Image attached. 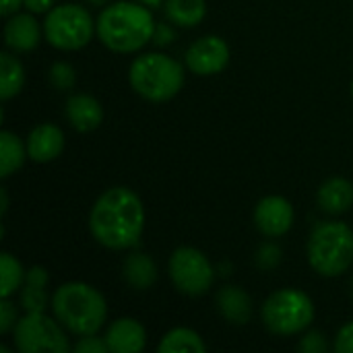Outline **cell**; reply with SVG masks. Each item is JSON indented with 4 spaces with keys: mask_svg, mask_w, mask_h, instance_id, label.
<instances>
[{
    "mask_svg": "<svg viewBox=\"0 0 353 353\" xmlns=\"http://www.w3.org/2000/svg\"><path fill=\"white\" fill-rule=\"evenodd\" d=\"M89 232L97 244L110 250H128L145 232V205L128 186L103 190L91 207Z\"/></svg>",
    "mask_w": 353,
    "mask_h": 353,
    "instance_id": "cell-1",
    "label": "cell"
},
{
    "mask_svg": "<svg viewBox=\"0 0 353 353\" xmlns=\"http://www.w3.org/2000/svg\"><path fill=\"white\" fill-rule=\"evenodd\" d=\"M99 41L118 54H132L153 41L155 19L149 6L141 2L120 0L105 4L95 19Z\"/></svg>",
    "mask_w": 353,
    "mask_h": 353,
    "instance_id": "cell-2",
    "label": "cell"
},
{
    "mask_svg": "<svg viewBox=\"0 0 353 353\" xmlns=\"http://www.w3.org/2000/svg\"><path fill=\"white\" fill-rule=\"evenodd\" d=\"M50 308L58 323L77 337L99 333L108 319L103 294L83 281H68L56 288Z\"/></svg>",
    "mask_w": 353,
    "mask_h": 353,
    "instance_id": "cell-3",
    "label": "cell"
},
{
    "mask_svg": "<svg viewBox=\"0 0 353 353\" xmlns=\"http://www.w3.org/2000/svg\"><path fill=\"white\" fill-rule=\"evenodd\" d=\"M128 83L143 99L163 103L180 93L184 85V68L178 60L161 52L141 54L128 68Z\"/></svg>",
    "mask_w": 353,
    "mask_h": 353,
    "instance_id": "cell-4",
    "label": "cell"
},
{
    "mask_svg": "<svg viewBox=\"0 0 353 353\" xmlns=\"http://www.w3.org/2000/svg\"><path fill=\"white\" fill-rule=\"evenodd\" d=\"M306 254L319 275H343L353 263V230L343 221H321L308 238Z\"/></svg>",
    "mask_w": 353,
    "mask_h": 353,
    "instance_id": "cell-5",
    "label": "cell"
},
{
    "mask_svg": "<svg viewBox=\"0 0 353 353\" xmlns=\"http://www.w3.org/2000/svg\"><path fill=\"white\" fill-rule=\"evenodd\" d=\"M263 325L279 337H292L304 333L314 321L312 298L296 288H283L273 292L261 308Z\"/></svg>",
    "mask_w": 353,
    "mask_h": 353,
    "instance_id": "cell-6",
    "label": "cell"
},
{
    "mask_svg": "<svg viewBox=\"0 0 353 353\" xmlns=\"http://www.w3.org/2000/svg\"><path fill=\"white\" fill-rule=\"evenodd\" d=\"M43 39L62 52H77L89 46L93 35H97V23L91 12L77 4H56L43 19Z\"/></svg>",
    "mask_w": 353,
    "mask_h": 353,
    "instance_id": "cell-7",
    "label": "cell"
},
{
    "mask_svg": "<svg viewBox=\"0 0 353 353\" xmlns=\"http://www.w3.org/2000/svg\"><path fill=\"white\" fill-rule=\"evenodd\" d=\"M14 350L21 353H66L70 350L66 329L46 312H25L12 329Z\"/></svg>",
    "mask_w": 353,
    "mask_h": 353,
    "instance_id": "cell-8",
    "label": "cell"
},
{
    "mask_svg": "<svg viewBox=\"0 0 353 353\" xmlns=\"http://www.w3.org/2000/svg\"><path fill=\"white\" fill-rule=\"evenodd\" d=\"M168 273L174 288L190 298L205 296L215 283V267L205 252L192 246H180L172 252Z\"/></svg>",
    "mask_w": 353,
    "mask_h": 353,
    "instance_id": "cell-9",
    "label": "cell"
},
{
    "mask_svg": "<svg viewBox=\"0 0 353 353\" xmlns=\"http://www.w3.org/2000/svg\"><path fill=\"white\" fill-rule=\"evenodd\" d=\"M186 68L199 77H213L230 64V46L219 35H205L192 41L184 54Z\"/></svg>",
    "mask_w": 353,
    "mask_h": 353,
    "instance_id": "cell-10",
    "label": "cell"
},
{
    "mask_svg": "<svg viewBox=\"0 0 353 353\" xmlns=\"http://www.w3.org/2000/svg\"><path fill=\"white\" fill-rule=\"evenodd\" d=\"M294 205L279 194L265 196L254 207V225L267 238H279L294 225Z\"/></svg>",
    "mask_w": 353,
    "mask_h": 353,
    "instance_id": "cell-11",
    "label": "cell"
},
{
    "mask_svg": "<svg viewBox=\"0 0 353 353\" xmlns=\"http://www.w3.org/2000/svg\"><path fill=\"white\" fill-rule=\"evenodd\" d=\"M25 145H27V155L31 161L50 163L62 155L66 139H64V132L60 126L50 124V122H41L29 130Z\"/></svg>",
    "mask_w": 353,
    "mask_h": 353,
    "instance_id": "cell-12",
    "label": "cell"
},
{
    "mask_svg": "<svg viewBox=\"0 0 353 353\" xmlns=\"http://www.w3.org/2000/svg\"><path fill=\"white\" fill-rule=\"evenodd\" d=\"M43 37V25H39L33 12H14L4 23V43L12 52H31Z\"/></svg>",
    "mask_w": 353,
    "mask_h": 353,
    "instance_id": "cell-13",
    "label": "cell"
},
{
    "mask_svg": "<svg viewBox=\"0 0 353 353\" xmlns=\"http://www.w3.org/2000/svg\"><path fill=\"white\" fill-rule=\"evenodd\" d=\"M105 343L110 353H139L147 345V331L145 327L128 316L114 321L105 331Z\"/></svg>",
    "mask_w": 353,
    "mask_h": 353,
    "instance_id": "cell-14",
    "label": "cell"
},
{
    "mask_svg": "<svg viewBox=\"0 0 353 353\" xmlns=\"http://www.w3.org/2000/svg\"><path fill=\"white\" fill-rule=\"evenodd\" d=\"M64 114L77 132H93L103 122V108L99 99L89 93H74L66 99Z\"/></svg>",
    "mask_w": 353,
    "mask_h": 353,
    "instance_id": "cell-15",
    "label": "cell"
},
{
    "mask_svg": "<svg viewBox=\"0 0 353 353\" xmlns=\"http://www.w3.org/2000/svg\"><path fill=\"white\" fill-rule=\"evenodd\" d=\"M50 273L41 265H33L27 269L25 283L21 288V308L25 312H46L52 298L48 296Z\"/></svg>",
    "mask_w": 353,
    "mask_h": 353,
    "instance_id": "cell-16",
    "label": "cell"
},
{
    "mask_svg": "<svg viewBox=\"0 0 353 353\" xmlns=\"http://www.w3.org/2000/svg\"><path fill=\"white\" fill-rule=\"evenodd\" d=\"M217 310L219 314L230 323V325H246L250 323V316H252V300L250 296L238 288V285H223L219 292H217Z\"/></svg>",
    "mask_w": 353,
    "mask_h": 353,
    "instance_id": "cell-17",
    "label": "cell"
},
{
    "mask_svg": "<svg viewBox=\"0 0 353 353\" xmlns=\"http://www.w3.org/2000/svg\"><path fill=\"white\" fill-rule=\"evenodd\" d=\"M319 207L329 215H341L353 207V184L345 178H329L316 192Z\"/></svg>",
    "mask_w": 353,
    "mask_h": 353,
    "instance_id": "cell-18",
    "label": "cell"
},
{
    "mask_svg": "<svg viewBox=\"0 0 353 353\" xmlns=\"http://www.w3.org/2000/svg\"><path fill=\"white\" fill-rule=\"evenodd\" d=\"M122 275H124V281L132 290L145 292V290H151L157 281V265L149 254L132 252L124 259Z\"/></svg>",
    "mask_w": 353,
    "mask_h": 353,
    "instance_id": "cell-19",
    "label": "cell"
},
{
    "mask_svg": "<svg viewBox=\"0 0 353 353\" xmlns=\"http://www.w3.org/2000/svg\"><path fill=\"white\" fill-rule=\"evenodd\" d=\"M27 145L10 130L0 132V178L12 176L27 159Z\"/></svg>",
    "mask_w": 353,
    "mask_h": 353,
    "instance_id": "cell-20",
    "label": "cell"
},
{
    "mask_svg": "<svg viewBox=\"0 0 353 353\" xmlns=\"http://www.w3.org/2000/svg\"><path fill=\"white\" fill-rule=\"evenodd\" d=\"M25 85V68L12 52L0 54V97L2 101L12 99Z\"/></svg>",
    "mask_w": 353,
    "mask_h": 353,
    "instance_id": "cell-21",
    "label": "cell"
},
{
    "mask_svg": "<svg viewBox=\"0 0 353 353\" xmlns=\"http://www.w3.org/2000/svg\"><path fill=\"white\" fill-rule=\"evenodd\" d=\"M159 353H180V352H190V353H205L207 352V343L203 341V337L188 329V327H176L172 331H168L159 345H157Z\"/></svg>",
    "mask_w": 353,
    "mask_h": 353,
    "instance_id": "cell-22",
    "label": "cell"
},
{
    "mask_svg": "<svg viewBox=\"0 0 353 353\" xmlns=\"http://www.w3.org/2000/svg\"><path fill=\"white\" fill-rule=\"evenodd\" d=\"M163 10L170 23L180 27H196L207 14L205 0H165Z\"/></svg>",
    "mask_w": 353,
    "mask_h": 353,
    "instance_id": "cell-23",
    "label": "cell"
},
{
    "mask_svg": "<svg viewBox=\"0 0 353 353\" xmlns=\"http://www.w3.org/2000/svg\"><path fill=\"white\" fill-rule=\"evenodd\" d=\"M27 271L23 265L10 254L2 252L0 254V298H12L17 292H21L25 283Z\"/></svg>",
    "mask_w": 353,
    "mask_h": 353,
    "instance_id": "cell-24",
    "label": "cell"
},
{
    "mask_svg": "<svg viewBox=\"0 0 353 353\" xmlns=\"http://www.w3.org/2000/svg\"><path fill=\"white\" fill-rule=\"evenodd\" d=\"M48 79H50V83H52L54 89H58V91H68V89H72L74 83H77V70H74L72 64H68V62H64V60H58V62H54V64L50 66Z\"/></svg>",
    "mask_w": 353,
    "mask_h": 353,
    "instance_id": "cell-25",
    "label": "cell"
},
{
    "mask_svg": "<svg viewBox=\"0 0 353 353\" xmlns=\"http://www.w3.org/2000/svg\"><path fill=\"white\" fill-rule=\"evenodd\" d=\"M254 261H256V267H259V269H263V271H273V269L281 263V248H279L277 244H271V242L261 244L259 250H256Z\"/></svg>",
    "mask_w": 353,
    "mask_h": 353,
    "instance_id": "cell-26",
    "label": "cell"
},
{
    "mask_svg": "<svg viewBox=\"0 0 353 353\" xmlns=\"http://www.w3.org/2000/svg\"><path fill=\"white\" fill-rule=\"evenodd\" d=\"M327 350H329V341H327L325 333L316 331V329L308 331L298 343V352L302 353H325Z\"/></svg>",
    "mask_w": 353,
    "mask_h": 353,
    "instance_id": "cell-27",
    "label": "cell"
},
{
    "mask_svg": "<svg viewBox=\"0 0 353 353\" xmlns=\"http://www.w3.org/2000/svg\"><path fill=\"white\" fill-rule=\"evenodd\" d=\"M19 319H21L19 316V310L10 302V298H2V302H0V333L2 335L12 333V329L17 327Z\"/></svg>",
    "mask_w": 353,
    "mask_h": 353,
    "instance_id": "cell-28",
    "label": "cell"
},
{
    "mask_svg": "<svg viewBox=\"0 0 353 353\" xmlns=\"http://www.w3.org/2000/svg\"><path fill=\"white\" fill-rule=\"evenodd\" d=\"M72 352L74 353H110V350H108L105 337H97V333H95V335L79 337V341L74 343Z\"/></svg>",
    "mask_w": 353,
    "mask_h": 353,
    "instance_id": "cell-29",
    "label": "cell"
},
{
    "mask_svg": "<svg viewBox=\"0 0 353 353\" xmlns=\"http://www.w3.org/2000/svg\"><path fill=\"white\" fill-rule=\"evenodd\" d=\"M335 352L337 353H353V321L352 323H345L337 337H335Z\"/></svg>",
    "mask_w": 353,
    "mask_h": 353,
    "instance_id": "cell-30",
    "label": "cell"
},
{
    "mask_svg": "<svg viewBox=\"0 0 353 353\" xmlns=\"http://www.w3.org/2000/svg\"><path fill=\"white\" fill-rule=\"evenodd\" d=\"M176 39V33H174V29L168 25V23H157L155 25V33H153V43L155 46H168V43H172Z\"/></svg>",
    "mask_w": 353,
    "mask_h": 353,
    "instance_id": "cell-31",
    "label": "cell"
},
{
    "mask_svg": "<svg viewBox=\"0 0 353 353\" xmlns=\"http://www.w3.org/2000/svg\"><path fill=\"white\" fill-rule=\"evenodd\" d=\"M23 6L33 14H46L56 6V0H23Z\"/></svg>",
    "mask_w": 353,
    "mask_h": 353,
    "instance_id": "cell-32",
    "label": "cell"
},
{
    "mask_svg": "<svg viewBox=\"0 0 353 353\" xmlns=\"http://www.w3.org/2000/svg\"><path fill=\"white\" fill-rule=\"evenodd\" d=\"M21 6H23V0H2V14L10 17V14L19 12Z\"/></svg>",
    "mask_w": 353,
    "mask_h": 353,
    "instance_id": "cell-33",
    "label": "cell"
},
{
    "mask_svg": "<svg viewBox=\"0 0 353 353\" xmlns=\"http://www.w3.org/2000/svg\"><path fill=\"white\" fill-rule=\"evenodd\" d=\"M137 2H141V4H145L149 8H157V6H163L165 0H137Z\"/></svg>",
    "mask_w": 353,
    "mask_h": 353,
    "instance_id": "cell-34",
    "label": "cell"
},
{
    "mask_svg": "<svg viewBox=\"0 0 353 353\" xmlns=\"http://www.w3.org/2000/svg\"><path fill=\"white\" fill-rule=\"evenodd\" d=\"M0 199H2V215H4L6 209H8V196H6V190L4 188L0 190Z\"/></svg>",
    "mask_w": 353,
    "mask_h": 353,
    "instance_id": "cell-35",
    "label": "cell"
},
{
    "mask_svg": "<svg viewBox=\"0 0 353 353\" xmlns=\"http://www.w3.org/2000/svg\"><path fill=\"white\" fill-rule=\"evenodd\" d=\"M89 4H93V6H105L110 0H87Z\"/></svg>",
    "mask_w": 353,
    "mask_h": 353,
    "instance_id": "cell-36",
    "label": "cell"
},
{
    "mask_svg": "<svg viewBox=\"0 0 353 353\" xmlns=\"http://www.w3.org/2000/svg\"><path fill=\"white\" fill-rule=\"evenodd\" d=\"M352 298H353V279H352Z\"/></svg>",
    "mask_w": 353,
    "mask_h": 353,
    "instance_id": "cell-37",
    "label": "cell"
},
{
    "mask_svg": "<svg viewBox=\"0 0 353 353\" xmlns=\"http://www.w3.org/2000/svg\"><path fill=\"white\" fill-rule=\"evenodd\" d=\"M352 95H353V81H352Z\"/></svg>",
    "mask_w": 353,
    "mask_h": 353,
    "instance_id": "cell-38",
    "label": "cell"
}]
</instances>
